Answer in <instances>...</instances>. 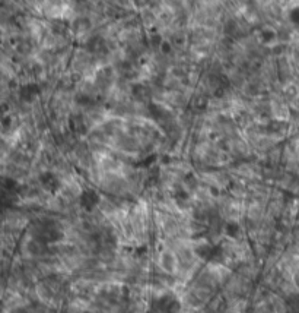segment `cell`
Segmentation results:
<instances>
[{
	"mask_svg": "<svg viewBox=\"0 0 299 313\" xmlns=\"http://www.w3.org/2000/svg\"><path fill=\"white\" fill-rule=\"evenodd\" d=\"M159 48H161V51H162V53L168 54V53H171L172 51V44L170 43V41L164 40V41H162V44L159 45Z\"/></svg>",
	"mask_w": 299,
	"mask_h": 313,
	"instance_id": "cell-11",
	"label": "cell"
},
{
	"mask_svg": "<svg viewBox=\"0 0 299 313\" xmlns=\"http://www.w3.org/2000/svg\"><path fill=\"white\" fill-rule=\"evenodd\" d=\"M289 19H291V22L294 23V25H297L299 28V6L294 7V9L289 12Z\"/></svg>",
	"mask_w": 299,
	"mask_h": 313,
	"instance_id": "cell-9",
	"label": "cell"
},
{
	"mask_svg": "<svg viewBox=\"0 0 299 313\" xmlns=\"http://www.w3.org/2000/svg\"><path fill=\"white\" fill-rule=\"evenodd\" d=\"M40 183L45 190H48L50 193H56L60 187V181L56 177V174H53L51 171H45L40 176Z\"/></svg>",
	"mask_w": 299,
	"mask_h": 313,
	"instance_id": "cell-2",
	"label": "cell"
},
{
	"mask_svg": "<svg viewBox=\"0 0 299 313\" xmlns=\"http://www.w3.org/2000/svg\"><path fill=\"white\" fill-rule=\"evenodd\" d=\"M239 224L238 223H234V221H229V223H226L225 225V234L228 236V237H236L238 234H239Z\"/></svg>",
	"mask_w": 299,
	"mask_h": 313,
	"instance_id": "cell-7",
	"label": "cell"
},
{
	"mask_svg": "<svg viewBox=\"0 0 299 313\" xmlns=\"http://www.w3.org/2000/svg\"><path fill=\"white\" fill-rule=\"evenodd\" d=\"M78 103H79V104H89V103H91V98L86 97V95H79V97H78Z\"/></svg>",
	"mask_w": 299,
	"mask_h": 313,
	"instance_id": "cell-12",
	"label": "cell"
},
{
	"mask_svg": "<svg viewBox=\"0 0 299 313\" xmlns=\"http://www.w3.org/2000/svg\"><path fill=\"white\" fill-rule=\"evenodd\" d=\"M260 40H261V43H264V44H270L273 40H276V32H275L273 29L266 28V29H263V31L260 32Z\"/></svg>",
	"mask_w": 299,
	"mask_h": 313,
	"instance_id": "cell-6",
	"label": "cell"
},
{
	"mask_svg": "<svg viewBox=\"0 0 299 313\" xmlns=\"http://www.w3.org/2000/svg\"><path fill=\"white\" fill-rule=\"evenodd\" d=\"M175 256L170 253V252H164L161 255V267L167 272H172L175 269Z\"/></svg>",
	"mask_w": 299,
	"mask_h": 313,
	"instance_id": "cell-4",
	"label": "cell"
},
{
	"mask_svg": "<svg viewBox=\"0 0 299 313\" xmlns=\"http://www.w3.org/2000/svg\"><path fill=\"white\" fill-rule=\"evenodd\" d=\"M4 189H7L9 192H13L18 189V183L13 179H4Z\"/></svg>",
	"mask_w": 299,
	"mask_h": 313,
	"instance_id": "cell-10",
	"label": "cell"
},
{
	"mask_svg": "<svg viewBox=\"0 0 299 313\" xmlns=\"http://www.w3.org/2000/svg\"><path fill=\"white\" fill-rule=\"evenodd\" d=\"M69 28H70V25H69L67 21H64V19H56V21H53V23H51V29L57 35L66 34L69 31Z\"/></svg>",
	"mask_w": 299,
	"mask_h": 313,
	"instance_id": "cell-5",
	"label": "cell"
},
{
	"mask_svg": "<svg viewBox=\"0 0 299 313\" xmlns=\"http://www.w3.org/2000/svg\"><path fill=\"white\" fill-rule=\"evenodd\" d=\"M149 113L153 119H161V117L165 114V110H164L161 106H158V104H155V103H150L149 104Z\"/></svg>",
	"mask_w": 299,
	"mask_h": 313,
	"instance_id": "cell-8",
	"label": "cell"
},
{
	"mask_svg": "<svg viewBox=\"0 0 299 313\" xmlns=\"http://www.w3.org/2000/svg\"><path fill=\"white\" fill-rule=\"evenodd\" d=\"M100 201H101V198H100L98 192H97V190H94V189H85V190L82 192L81 198H79L81 206L85 209L86 212L94 211V209L98 206Z\"/></svg>",
	"mask_w": 299,
	"mask_h": 313,
	"instance_id": "cell-1",
	"label": "cell"
},
{
	"mask_svg": "<svg viewBox=\"0 0 299 313\" xmlns=\"http://www.w3.org/2000/svg\"><path fill=\"white\" fill-rule=\"evenodd\" d=\"M38 95H40V87L37 84H26L19 90V97L26 103L34 101Z\"/></svg>",
	"mask_w": 299,
	"mask_h": 313,
	"instance_id": "cell-3",
	"label": "cell"
}]
</instances>
